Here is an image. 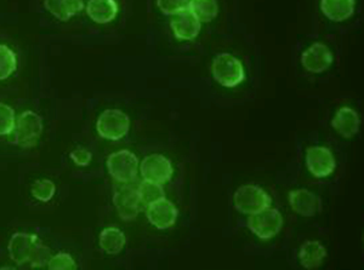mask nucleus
Instances as JSON below:
<instances>
[{"instance_id": "obj_27", "label": "nucleus", "mask_w": 364, "mask_h": 270, "mask_svg": "<svg viewBox=\"0 0 364 270\" xmlns=\"http://www.w3.org/2000/svg\"><path fill=\"white\" fill-rule=\"evenodd\" d=\"M191 0H157V6L161 13L174 16L190 8Z\"/></svg>"}, {"instance_id": "obj_6", "label": "nucleus", "mask_w": 364, "mask_h": 270, "mask_svg": "<svg viewBox=\"0 0 364 270\" xmlns=\"http://www.w3.org/2000/svg\"><path fill=\"white\" fill-rule=\"evenodd\" d=\"M106 167L108 174L116 182L127 184L136 179L139 159L130 150H118L108 155Z\"/></svg>"}, {"instance_id": "obj_22", "label": "nucleus", "mask_w": 364, "mask_h": 270, "mask_svg": "<svg viewBox=\"0 0 364 270\" xmlns=\"http://www.w3.org/2000/svg\"><path fill=\"white\" fill-rule=\"evenodd\" d=\"M16 69V54L8 45L0 44V81L9 79Z\"/></svg>"}, {"instance_id": "obj_28", "label": "nucleus", "mask_w": 364, "mask_h": 270, "mask_svg": "<svg viewBox=\"0 0 364 270\" xmlns=\"http://www.w3.org/2000/svg\"><path fill=\"white\" fill-rule=\"evenodd\" d=\"M70 158L75 165L79 167H85L90 164L92 160V154L83 147H78L72 150L70 153Z\"/></svg>"}, {"instance_id": "obj_13", "label": "nucleus", "mask_w": 364, "mask_h": 270, "mask_svg": "<svg viewBox=\"0 0 364 270\" xmlns=\"http://www.w3.org/2000/svg\"><path fill=\"white\" fill-rule=\"evenodd\" d=\"M170 27L176 39L181 42H191L198 37L202 22L190 10H185L173 16Z\"/></svg>"}, {"instance_id": "obj_7", "label": "nucleus", "mask_w": 364, "mask_h": 270, "mask_svg": "<svg viewBox=\"0 0 364 270\" xmlns=\"http://www.w3.org/2000/svg\"><path fill=\"white\" fill-rule=\"evenodd\" d=\"M248 228L254 235L261 240H269L281 232L283 227V217L277 208H264L261 211L250 215L248 218Z\"/></svg>"}, {"instance_id": "obj_26", "label": "nucleus", "mask_w": 364, "mask_h": 270, "mask_svg": "<svg viewBox=\"0 0 364 270\" xmlns=\"http://www.w3.org/2000/svg\"><path fill=\"white\" fill-rule=\"evenodd\" d=\"M46 268L50 270H77L78 266L70 254L60 252L50 257Z\"/></svg>"}, {"instance_id": "obj_8", "label": "nucleus", "mask_w": 364, "mask_h": 270, "mask_svg": "<svg viewBox=\"0 0 364 270\" xmlns=\"http://www.w3.org/2000/svg\"><path fill=\"white\" fill-rule=\"evenodd\" d=\"M140 174L146 182L157 183L163 186L171 179L174 169L169 159H166L164 155L151 154L141 162Z\"/></svg>"}, {"instance_id": "obj_23", "label": "nucleus", "mask_w": 364, "mask_h": 270, "mask_svg": "<svg viewBox=\"0 0 364 270\" xmlns=\"http://www.w3.org/2000/svg\"><path fill=\"white\" fill-rule=\"evenodd\" d=\"M139 194H140L141 201L144 206H149V205L154 204L158 200L166 198L164 196V189L161 184L152 182H141L137 187Z\"/></svg>"}, {"instance_id": "obj_24", "label": "nucleus", "mask_w": 364, "mask_h": 270, "mask_svg": "<svg viewBox=\"0 0 364 270\" xmlns=\"http://www.w3.org/2000/svg\"><path fill=\"white\" fill-rule=\"evenodd\" d=\"M56 193V186L48 179H37L31 186V194L41 203H49Z\"/></svg>"}, {"instance_id": "obj_2", "label": "nucleus", "mask_w": 364, "mask_h": 270, "mask_svg": "<svg viewBox=\"0 0 364 270\" xmlns=\"http://www.w3.org/2000/svg\"><path fill=\"white\" fill-rule=\"evenodd\" d=\"M211 74L215 81L224 88H236L245 79V67L236 56L220 54L211 64Z\"/></svg>"}, {"instance_id": "obj_10", "label": "nucleus", "mask_w": 364, "mask_h": 270, "mask_svg": "<svg viewBox=\"0 0 364 270\" xmlns=\"http://www.w3.org/2000/svg\"><path fill=\"white\" fill-rule=\"evenodd\" d=\"M306 167L316 179H326L336 170V158L327 147H310L306 150Z\"/></svg>"}, {"instance_id": "obj_19", "label": "nucleus", "mask_w": 364, "mask_h": 270, "mask_svg": "<svg viewBox=\"0 0 364 270\" xmlns=\"http://www.w3.org/2000/svg\"><path fill=\"white\" fill-rule=\"evenodd\" d=\"M44 8L61 22L70 21L84 9L83 0H44Z\"/></svg>"}, {"instance_id": "obj_3", "label": "nucleus", "mask_w": 364, "mask_h": 270, "mask_svg": "<svg viewBox=\"0 0 364 270\" xmlns=\"http://www.w3.org/2000/svg\"><path fill=\"white\" fill-rule=\"evenodd\" d=\"M96 131L104 140L120 141L130 131V118L120 109H106L97 118Z\"/></svg>"}, {"instance_id": "obj_18", "label": "nucleus", "mask_w": 364, "mask_h": 270, "mask_svg": "<svg viewBox=\"0 0 364 270\" xmlns=\"http://www.w3.org/2000/svg\"><path fill=\"white\" fill-rule=\"evenodd\" d=\"M356 0H321L323 15L333 22H343L355 13Z\"/></svg>"}, {"instance_id": "obj_25", "label": "nucleus", "mask_w": 364, "mask_h": 270, "mask_svg": "<svg viewBox=\"0 0 364 270\" xmlns=\"http://www.w3.org/2000/svg\"><path fill=\"white\" fill-rule=\"evenodd\" d=\"M16 116L13 107L0 102V136H9L15 131Z\"/></svg>"}, {"instance_id": "obj_21", "label": "nucleus", "mask_w": 364, "mask_h": 270, "mask_svg": "<svg viewBox=\"0 0 364 270\" xmlns=\"http://www.w3.org/2000/svg\"><path fill=\"white\" fill-rule=\"evenodd\" d=\"M188 10L202 23H209L218 16L219 5L216 0H191Z\"/></svg>"}, {"instance_id": "obj_1", "label": "nucleus", "mask_w": 364, "mask_h": 270, "mask_svg": "<svg viewBox=\"0 0 364 270\" xmlns=\"http://www.w3.org/2000/svg\"><path fill=\"white\" fill-rule=\"evenodd\" d=\"M8 252L10 259L23 269L43 268L50 259L49 247L36 234H14L9 240Z\"/></svg>"}, {"instance_id": "obj_5", "label": "nucleus", "mask_w": 364, "mask_h": 270, "mask_svg": "<svg viewBox=\"0 0 364 270\" xmlns=\"http://www.w3.org/2000/svg\"><path fill=\"white\" fill-rule=\"evenodd\" d=\"M15 143L20 148L31 150L37 146L38 141L42 137V118L33 111H25L16 119L15 126Z\"/></svg>"}, {"instance_id": "obj_15", "label": "nucleus", "mask_w": 364, "mask_h": 270, "mask_svg": "<svg viewBox=\"0 0 364 270\" xmlns=\"http://www.w3.org/2000/svg\"><path fill=\"white\" fill-rule=\"evenodd\" d=\"M331 126L343 138H352L360 131V116L355 109L341 107L331 119Z\"/></svg>"}, {"instance_id": "obj_20", "label": "nucleus", "mask_w": 364, "mask_h": 270, "mask_svg": "<svg viewBox=\"0 0 364 270\" xmlns=\"http://www.w3.org/2000/svg\"><path fill=\"white\" fill-rule=\"evenodd\" d=\"M99 244L105 254L117 256L124 249L127 237L123 230H120L119 228L108 227L100 233Z\"/></svg>"}, {"instance_id": "obj_12", "label": "nucleus", "mask_w": 364, "mask_h": 270, "mask_svg": "<svg viewBox=\"0 0 364 270\" xmlns=\"http://www.w3.org/2000/svg\"><path fill=\"white\" fill-rule=\"evenodd\" d=\"M178 216V208L166 198L146 206V217L149 223L161 230L171 228L176 223Z\"/></svg>"}, {"instance_id": "obj_14", "label": "nucleus", "mask_w": 364, "mask_h": 270, "mask_svg": "<svg viewBox=\"0 0 364 270\" xmlns=\"http://www.w3.org/2000/svg\"><path fill=\"white\" fill-rule=\"evenodd\" d=\"M291 210L299 216L314 217L321 211L322 203L315 193L307 189H295L288 196Z\"/></svg>"}, {"instance_id": "obj_4", "label": "nucleus", "mask_w": 364, "mask_h": 270, "mask_svg": "<svg viewBox=\"0 0 364 270\" xmlns=\"http://www.w3.org/2000/svg\"><path fill=\"white\" fill-rule=\"evenodd\" d=\"M233 204L237 211L250 216L264 208H269L272 204V199L259 186L245 184L235 191Z\"/></svg>"}, {"instance_id": "obj_9", "label": "nucleus", "mask_w": 364, "mask_h": 270, "mask_svg": "<svg viewBox=\"0 0 364 270\" xmlns=\"http://www.w3.org/2000/svg\"><path fill=\"white\" fill-rule=\"evenodd\" d=\"M113 204L118 212V216L123 220H135L144 206L137 188L130 183L123 184L117 189L113 196Z\"/></svg>"}, {"instance_id": "obj_11", "label": "nucleus", "mask_w": 364, "mask_h": 270, "mask_svg": "<svg viewBox=\"0 0 364 270\" xmlns=\"http://www.w3.org/2000/svg\"><path fill=\"white\" fill-rule=\"evenodd\" d=\"M301 64L307 72L319 74L328 71L333 63L331 49L323 43H314L301 55Z\"/></svg>"}, {"instance_id": "obj_17", "label": "nucleus", "mask_w": 364, "mask_h": 270, "mask_svg": "<svg viewBox=\"0 0 364 270\" xmlns=\"http://www.w3.org/2000/svg\"><path fill=\"white\" fill-rule=\"evenodd\" d=\"M327 257V249L317 240H309L302 244L299 251V261L305 269H318Z\"/></svg>"}, {"instance_id": "obj_16", "label": "nucleus", "mask_w": 364, "mask_h": 270, "mask_svg": "<svg viewBox=\"0 0 364 270\" xmlns=\"http://www.w3.org/2000/svg\"><path fill=\"white\" fill-rule=\"evenodd\" d=\"M85 11L91 21L99 25H107L116 20L119 6L116 0H89Z\"/></svg>"}]
</instances>
